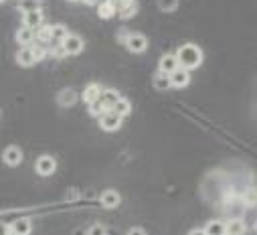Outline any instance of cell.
Listing matches in <instances>:
<instances>
[{
  "instance_id": "277c9868",
  "label": "cell",
  "mask_w": 257,
  "mask_h": 235,
  "mask_svg": "<svg viewBox=\"0 0 257 235\" xmlns=\"http://www.w3.org/2000/svg\"><path fill=\"white\" fill-rule=\"evenodd\" d=\"M83 39L77 37V35H67L65 39L61 41V49L63 53H67V55H79L83 51Z\"/></svg>"
},
{
  "instance_id": "603a6c76",
  "label": "cell",
  "mask_w": 257,
  "mask_h": 235,
  "mask_svg": "<svg viewBox=\"0 0 257 235\" xmlns=\"http://www.w3.org/2000/svg\"><path fill=\"white\" fill-rule=\"evenodd\" d=\"M97 15H99L101 19H111V17L115 15V7H113V3H105V5H101V7L97 9Z\"/></svg>"
},
{
  "instance_id": "9c48e42d",
  "label": "cell",
  "mask_w": 257,
  "mask_h": 235,
  "mask_svg": "<svg viewBox=\"0 0 257 235\" xmlns=\"http://www.w3.org/2000/svg\"><path fill=\"white\" fill-rule=\"evenodd\" d=\"M99 203H101V207H105V209H115V207L121 203V197H119L117 191L109 189V191H103V193H101Z\"/></svg>"
},
{
  "instance_id": "9a60e30c",
  "label": "cell",
  "mask_w": 257,
  "mask_h": 235,
  "mask_svg": "<svg viewBox=\"0 0 257 235\" xmlns=\"http://www.w3.org/2000/svg\"><path fill=\"white\" fill-rule=\"evenodd\" d=\"M113 113H117V115H130V111H132V105H130V101H127V99H123V97H119L111 107H109Z\"/></svg>"
},
{
  "instance_id": "6da1fadb",
  "label": "cell",
  "mask_w": 257,
  "mask_h": 235,
  "mask_svg": "<svg viewBox=\"0 0 257 235\" xmlns=\"http://www.w3.org/2000/svg\"><path fill=\"white\" fill-rule=\"evenodd\" d=\"M176 59H178V65L180 67H186V69H195L203 63V51L197 47V45H192V43H186L178 49L176 53Z\"/></svg>"
},
{
  "instance_id": "4dcf8cb0",
  "label": "cell",
  "mask_w": 257,
  "mask_h": 235,
  "mask_svg": "<svg viewBox=\"0 0 257 235\" xmlns=\"http://www.w3.org/2000/svg\"><path fill=\"white\" fill-rule=\"evenodd\" d=\"M0 3H5V0H0Z\"/></svg>"
},
{
  "instance_id": "ba28073f",
  "label": "cell",
  "mask_w": 257,
  "mask_h": 235,
  "mask_svg": "<svg viewBox=\"0 0 257 235\" xmlns=\"http://www.w3.org/2000/svg\"><path fill=\"white\" fill-rule=\"evenodd\" d=\"M3 160H5L9 166H17V164L23 162V150H21L19 146H9V148H5V152H3Z\"/></svg>"
},
{
  "instance_id": "7a4b0ae2",
  "label": "cell",
  "mask_w": 257,
  "mask_h": 235,
  "mask_svg": "<svg viewBox=\"0 0 257 235\" xmlns=\"http://www.w3.org/2000/svg\"><path fill=\"white\" fill-rule=\"evenodd\" d=\"M41 55H43V51H39L37 47L25 45V47L17 53V63L23 65V67H31V65H35V63L39 61Z\"/></svg>"
},
{
  "instance_id": "e0dca14e",
  "label": "cell",
  "mask_w": 257,
  "mask_h": 235,
  "mask_svg": "<svg viewBox=\"0 0 257 235\" xmlns=\"http://www.w3.org/2000/svg\"><path fill=\"white\" fill-rule=\"evenodd\" d=\"M152 83H154L156 89H170V87H172V85H170V75H168V73H162V71L154 75Z\"/></svg>"
},
{
  "instance_id": "d6986e66",
  "label": "cell",
  "mask_w": 257,
  "mask_h": 235,
  "mask_svg": "<svg viewBox=\"0 0 257 235\" xmlns=\"http://www.w3.org/2000/svg\"><path fill=\"white\" fill-rule=\"evenodd\" d=\"M57 99H59V103L61 105H73L75 103V99H77V93L73 91V89H65V91H61L59 95H57Z\"/></svg>"
},
{
  "instance_id": "484cf974",
  "label": "cell",
  "mask_w": 257,
  "mask_h": 235,
  "mask_svg": "<svg viewBox=\"0 0 257 235\" xmlns=\"http://www.w3.org/2000/svg\"><path fill=\"white\" fill-rule=\"evenodd\" d=\"M39 39L41 41H49L51 39V27H43L41 33H39Z\"/></svg>"
},
{
  "instance_id": "cb8c5ba5",
  "label": "cell",
  "mask_w": 257,
  "mask_h": 235,
  "mask_svg": "<svg viewBox=\"0 0 257 235\" xmlns=\"http://www.w3.org/2000/svg\"><path fill=\"white\" fill-rule=\"evenodd\" d=\"M103 111H107V105L101 101V97L89 103V113H91V115H101Z\"/></svg>"
},
{
  "instance_id": "83f0119b",
  "label": "cell",
  "mask_w": 257,
  "mask_h": 235,
  "mask_svg": "<svg viewBox=\"0 0 257 235\" xmlns=\"http://www.w3.org/2000/svg\"><path fill=\"white\" fill-rule=\"evenodd\" d=\"M11 229H9V225H5V223H0V235H7Z\"/></svg>"
},
{
  "instance_id": "4316f807",
  "label": "cell",
  "mask_w": 257,
  "mask_h": 235,
  "mask_svg": "<svg viewBox=\"0 0 257 235\" xmlns=\"http://www.w3.org/2000/svg\"><path fill=\"white\" fill-rule=\"evenodd\" d=\"M87 233H91V235H101V233H105V227H103V225H93V227L87 229Z\"/></svg>"
},
{
  "instance_id": "ffe728a7",
  "label": "cell",
  "mask_w": 257,
  "mask_h": 235,
  "mask_svg": "<svg viewBox=\"0 0 257 235\" xmlns=\"http://www.w3.org/2000/svg\"><path fill=\"white\" fill-rule=\"evenodd\" d=\"M67 35H69V33H67V27H65V25H55V27H51V41L61 43Z\"/></svg>"
},
{
  "instance_id": "5b68a950",
  "label": "cell",
  "mask_w": 257,
  "mask_h": 235,
  "mask_svg": "<svg viewBox=\"0 0 257 235\" xmlns=\"http://www.w3.org/2000/svg\"><path fill=\"white\" fill-rule=\"evenodd\" d=\"M168 75H170V85H172V87H178V89H180V87H186L188 81H190L188 69H186V67H180V65H178L172 73H168Z\"/></svg>"
},
{
  "instance_id": "2e32d148",
  "label": "cell",
  "mask_w": 257,
  "mask_h": 235,
  "mask_svg": "<svg viewBox=\"0 0 257 235\" xmlns=\"http://www.w3.org/2000/svg\"><path fill=\"white\" fill-rule=\"evenodd\" d=\"M245 223L241 221V219H231L227 225H225V233H229V235H241V233H245Z\"/></svg>"
},
{
  "instance_id": "5bb4252c",
  "label": "cell",
  "mask_w": 257,
  "mask_h": 235,
  "mask_svg": "<svg viewBox=\"0 0 257 235\" xmlns=\"http://www.w3.org/2000/svg\"><path fill=\"white\" fill-rule=\"evenodd\" d=\"M33 39H35V29L23 27V29L17 31V43H19V45H23V47H25V45H31Z\"/></svg>"
},
{
  "instance_id": "8992f818",
  "label": "cell",
  "mask_w": 257,
  "mask_h": 235,
  "mask_svg": "<svg viewBox=\"0 0 257 235\" xmlns=\"http://www.w3.org/2000/svg\"><path fill=\"white\" fill-rule=\"evenodd\" d=\"M125 47L130 49L132 53H144L146 49H148V39L144 37V35H130L125 39Z\"/></svg>"
},
{
  "instance_id": "4fadbf2b",
  "label": "cell",
  "mask_w": 257,
  "mask_h": 235,
  "mask_svg": "<svg viewBox=\"0 0 257 235\" xmlns=\"http://www.w3.org/2000/svg\"><path fill=\"white\" fill-rule=\"evenodd\" d=\"M101 91H103L101 85H97V83H89V85L85 87V91H83V99H85V103H91V101L99 99V97H101Z\"/></svg>"
},
{
  "instance_id": "44dd1931",
  "label": "cell",
  "mask_w": 257,
  "mask_h": 235,
  "mask_svg": "<svg viewBox=\"0 0 257 235\" xmlns=\"http://www.w3.org/2000/svg\"><path fill=\"white\" fill-rule=\"evenodd\" d=\"M117 99H119V93H117L115 89H103V91H101V101L107 105V109H109Z\"/></svg>"
},
{
  "instance_id": "8fae6325",
  "label": "cell",
  "mask_w": 257,
  "mask_h": 235,
  "mask_svg": "<svg viewBox=\"0 0 257 235\" xmlns=\"http://www.w3.org/2000/svg\"><path fill=\"white\" fill-rule=\"evenodd\" d=\"M9 229H11L13 233H17V235H27V233H31L33 225H31V221H29V219L21 217V219H15V221H13V225H9Z\"/></svg>"
},
{
  "instance_id": "d4e9b609",
  "label": "cell",
  "mask_w": 257,
  "mask_h": 235,
  "mask_svg": "<svg viewBox=\"0 0 257 235\" xmlns=\"http://www.w3.org/2000/svg\"><path fill=\"white\" fill-rule=\"evenodd\" d=\"M158 7L162 11H166V13H170V11H174L178 7V0H158Z\"/></svg>"
},
{
  "instance_id": "7402d4cb",
  "label": "cell",
  "mask_w": 257,
  "mask_h": 235,
  "mask_svg": "<svg viewBox=\"0 0 257 235\" xmlns=\"http://www.w3.org/2000/svg\"><path fill=\"white\" fill-rule=\"evenodd\" d=\"M17 7H19V11L29 13V11H35V9L41 7V0H19Z\"/></svg>"
},
{
  "instance_id": "52a82bcc",
  "label": "cell",
  "mask_w": 257,
  "mask_h": 235,
  "mask_svg": "<svg viewBox=\"0 0 257 235\" xmlns=\"http://www.w3.org/2000/svg\"><path fill=\"white\" fill-rule=\"evenodd\" d=\"M55 168H57V162H55L53 156H41V158L37 160V164H35V170H37L41 176H51V174L55 172Z\"/></svg>"
},
{
  "instance_id": "f1b7e54d",
  "label": "cell",
  "mask_w": 257,
  "mask_h": 235,
  "mask_svg": "<svg viewBox=\"0 0 257 235\" xmlns=\"http://www.w3.org/2000/svg\"><path fill=\"white\" fill-rule=\"evenodd\" d=\"M127 233H144V229H142V227H134V229H130Z\"/></svg>"
},
{
  "instance_id": "3957f363",
  "label": "cell",
  "mask_w": 257,
  "mask_h": 235,
  "mask_svg": "<svg viewBox=\"0 0 257 235\" xmlns=\"http://www.w3.org/2000/svg\"><path fill=\"white\" fill-rule=\"evenodd\" d=\"M99 126H101V130H105V132H115V130H119V126H121V115H117V113H113L111 109H107V111H103V113L99 115Z\"/></svg>"
},
{
  "instance_id": "7c38bea8",
  "label": "cell",
  "mask_w": 257,
  "mask_h": 235,
  "mask_svg": "<svg viewBox=\"0 0 257 235\" xmlns=\"http://www.w3.org/2000/svg\"><path fill=\"white\" fill-rule=\"evenodd\" d=\"M158 65H160V71H162V73H172V71L178 67V59H176V55H170V53H168V55H164V57L160 59Z\"/></svg>"
},
{
  "instance_id": "30bf717a",
  "label": "cell",
  "mask_w": 257,
  "mask_h": 235,
  "mask_svg": "<svg viewBox=\"0 0 257 235\" xmlns=\"http://www.w3.org/2000/svg\"><path fill=\"white\" fill-rule=\"evenodd\" d=\"M23 23H25V27H31V29L41 27V25H43V13H41V9H35V11L25 13Z\"/></svg>"
},
{
  "instance_id": "ac0fdd59",
  "label": "cell",
  "mask_w": 257,
  "mask_h": 235,
  "mask_svg": "<svg viewBox=\"0 0 257 235\" xmlns=\"http://www.w3.org/2000/svg\"><path fill=\"white\" fill-rule=\"evenodd\" d=\"M203 233H207V235H223L225 233V223L223 221H211V223L205 225Z\"/></svg>"
},
{
  "instance_id": "f546056e",
  "label": "cell",
  "mask_w": 257,
  "mask_h": 235,
  "mask_svg": "<svg viewBox=\"0 0 257 235\" xmlns=\"http://www.w3.org/2000/svg\"><path fill=\"white\" fill-rule=\"evenodd\" d=\"M255 231H257V221H255Z\"/></svg>"
}]
</instances>
